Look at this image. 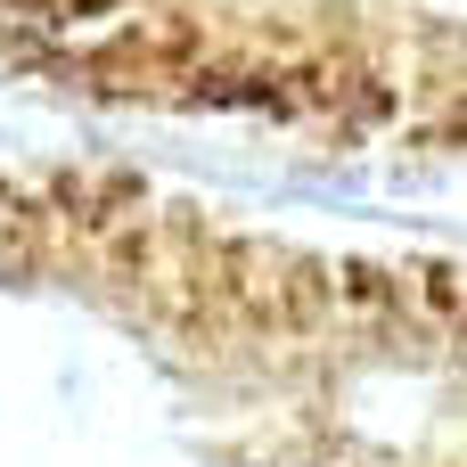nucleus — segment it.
Wrapping results in <instances>:
<instances>
[{
  "instance_id": "obj_1",
  "label": "nucleus",
  "mask_w": 467,
  "mask_h": 467,
  "mask_svg": "<svg viewBox=\"0 0 467 467\" xmlns=\"http://www.w3.org/2000/svg\"><path fill=\"white\" fill-rule=\"evenodd\" d=\"M0 57L140 107L460 123V0H0Z\"/></svg>"
}]
</instances>
